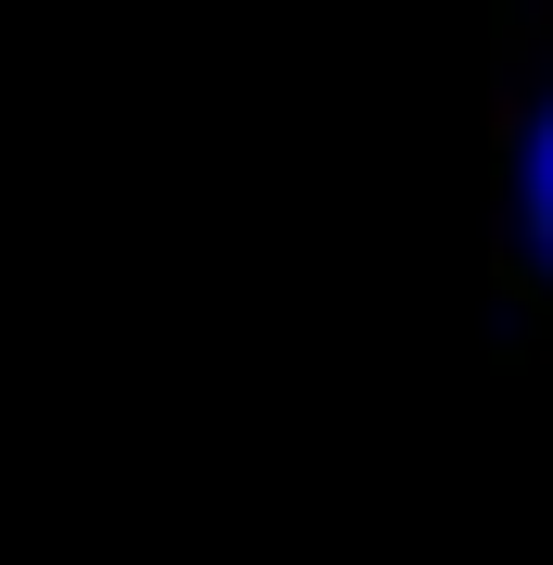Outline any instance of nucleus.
<instances>
[{"mask_svg":"<svg viewBox=\"0 0 553 565\" xmlns=\"http://www.w3.org/2000/svg\"><path fill=\"white\" fill-rule=\"evenodd\" d=\"M529 214H541V239H553V114H541V151H529Z\"/></svg>","mask_w":553,"mask_h":565,"instance_id":"obj_1","label":"nucleus"}]
</instances>
